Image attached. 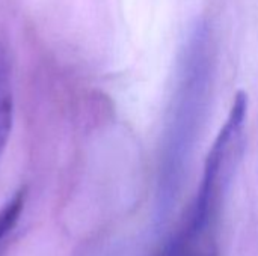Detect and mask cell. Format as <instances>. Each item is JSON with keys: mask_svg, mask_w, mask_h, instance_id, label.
<instances>
[{"mask_svg": "<svg viewBox=\"0 0 258 256\" xmlns=\"http://www.w3.org/2000/svg\"><path fill=\"white\" fill-rule=\"evenodd\" d=\"M213 72V45L209 27L197 24L184 45L178 78L163 133L159 180L157 217L163 220L181 189L187 163L207 107Z\"/></svg>", "mask_w": 258, "mask_h": 256, "instance_id": "obj_1", "label": "cell"}, {"mask_svg": "<svg viewBox=\"0 0 258 256\" xmlns=\"http://www.w3.org/2000/svg\"><path fill=\"white\" fill-rule=\"evenodd\" d=\"M248 97L239 92L204 163L200 187L181 223L154 256H218L225 193L242 151Z\"/></svg>", "mask_w": 258, "mask_h": 256, "instance_id": "obj_2", "label": "cell"}, {"mask_svg": "<svg viewBox=\"0 0 258 256\" xmlns=\"http://www.w3.org/2000/svg\"><path fill=\"white\" fill-rule=\"evenodd\" d=\"M14 125V92L9 65L0 54V158L6 149Z\"/></svg>", "mask_w": 258, "mask_h": 256, "instance_id": "obj_3", "label": "cell"}, {"mask_svg": "<svg viewBox=\"0 0 258 256\" xmlns=\"http://www.w3.org/2000/svg\"><path fill=\"white\" fill-rule=\"evenodd\" d=\"M26 202V190L21 189L15 192L6 204L0 208V244L5 240V237L15 228Z\"/></svg>", "mask_w": 258, "mask_h": 256, "instance_id": "obj_4", "label": "cell"}]
</instances>
